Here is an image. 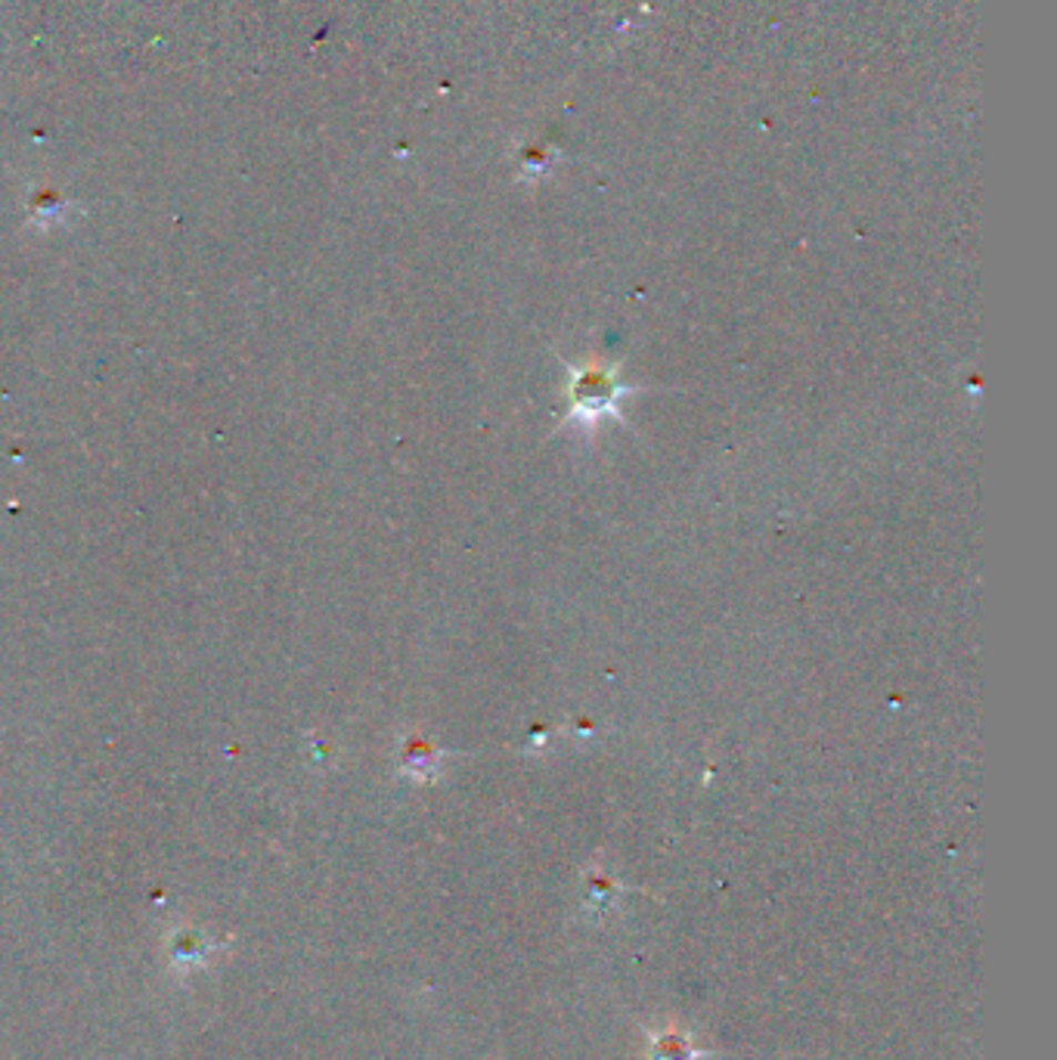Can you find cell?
I'll list each match as a JSON object with an SVG mask.
<instances>
[{
  "label": "cell",
  "mask_w": 1057,
  "mask_h": 1060,
  "mask_svg": "<svg viewBox=\"0 0 1057 1060\" xmlns=\"http://www.w3.org/2000/svg\"><path fill=\"white\" fill-rule=\"evenodd\" d=\"M620 388L614 385V378L608 373H583L577 375L575 382V410L577 413H587V416H596V413H604V410H611L614 401H618Z\"/></svg>",
  "instance_id": "6da1fadb"
}]
</instances>
